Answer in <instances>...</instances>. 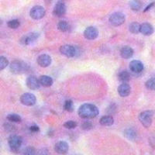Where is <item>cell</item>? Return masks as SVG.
I'll use <instances>...</instances> for the list:
<instances>
[{"instance_id":"obj_1","label":"cell","mask_w":155,"mask_h":155,"mask_svg":"<svg viewBox=\"0 0 155 155\" xmlns=\"http://www.w3.org/2000/svg\"><path fill=\"white\" fill-rule=\"evenodd\" d=\"M78 113L81 118L89 120V119L95 118L99 115V109L95 105L85 103L80 106Z\"/></svg>"},{"instance_id":"obj_2","label":"cell","mask_w":155,"mask_h":155,"mask_svg":"<svg viewBox=\"0 0 155 155\" xmlns=\"http://www.w3.org/2000/svg\"><path fill=\"white\" fill-rule=\"evenodd\" d=\"M30 67L26 62L23 61L16 60L11 62L10 65H9V69H10L11 72L13 74H19L26 73L29 70Z\"/></svg>"},{"instance_id":"obj_3","label":"cell","mask_w":155,"mask_h":155,"mask_svg":"<svg viewBox=\"0 0 155 155\" xmlns=\"http://www.w3.org/2000/svg\"><path fill=\"white\" fill-rule=\"evenodd\" d=\"M8 143H9L10 150L12 152H17L21 147L23 140H22L21 137L13 134V135H11L9 137V140H8Z\"/></svg>"},{"instance_id":"obj_4","label":"cell","mask_w":155,"mask_h":155,"mask_svg":"<svg viewBox=\"0 0 155 155\" xmlns=\"http://www.w3.org/2000/svg\"><path fill=\"white\" fill-rule=\"evenodd\" d=\"M153 113L150 110L142 112L139 115L140 122L145 128H148L151 126L152 121H153Z\"/></svg>"},{"instance_id":"obj_5","label":"cell","mask_w":155,"mask_h":155,"mask_svg":"<svg viewBox=\"0 0 155 155\" xmlns=\"http://www.w3.org/2000/svg\"><path fill=\"white\" fill-rule=\"evenodd\" d=\"M125 22V15L120 12L113 13L109 17V23L114 27H120Z\"/></svg>"},{"instance_id":"obj_6","label":"cell","mask_w":155,"mask_h":155,"mask_svg":"<svg viewBox=\"0 0 155 155\" xmlns=\"http://www.w3.org/2000/svg\"><path fill=\"white\" fill-rule=\"evenodd\" d=\"M20 102L24 106H32L35 105L36 102H37V98L34 94L30 93V92H27L24 93L20 96Z\"/></svg>"},{"instance_id":"obj_7","label":"cell","mask_w":155,"mask_h":155,"mask_svg":"<svg viewBox=\"0 0 155 155\" xmlns=\"http://www.w3.org/2000/svg\"><path fill=\"white\" fill-rule=\"evenodd\" d=\"M45 9L41 5H35L32 8L30 12V17L34 19H41L45 16Z\"/></svg>"},{"instance_id":"obj_8","label":"cell","mask_w":155,"mask_h":155,"mask_svg":"<svg viewBox=\"0 0 155 155\" xmlns=\"http://www.w3.org/2000/svg\"><path fill=\"white\" fill-rule=\"evenodd\" d=\"M60 52L62 55L67 58H73L76 55V49L74 46L71 45H63L60 48Z\"/></svg>"},{"instance_id":"obj_9","label":"cell","mask_w":155,"mask_h":155,"mask_svg":"<svg viewBox=\"0 0 155 155\" xmlns=\"http://www.w3.org/2000/svg\"><path fill=\"white\" fill-rule=\"evenodd\" d=\"M40 37V34L38 33H31L29 34L28 35L24 36L20 39V43L23 45H30L34 44L37 39Z\"/></svg>"},{"instance_id":"obj_10","label":"cell","mask_w":155,"mask_h":155,"mask_svg":"<svg viewBox=\"0 0 155 155\" xmlns=\"http://www.w3.org/2000/svg\"><path fill=\"white\" fill-rule=\"evenodd\" d=\"M66 10H67V8H66L64 2H62V1H59V2H57L54 8L53 13L55 16L61 17V16L65 14Z\"/></svg>"},{"instance_id":"obj_11","label":"cell","mask_w":155,"mask_h":155,"mask_svg":"<svg viewBox=\"0 0 155 155\" xmlns=\"http://www.w3.org/2000/svg\"><path fill=\"white\" fill-rule=\"evenodd\" d=\"M26 84H27V86L31 90H37L40 88V86H41L40 81H39L38 78L34 75L29 76L27 78Z\"/></svg>"},{"instance_id":"obj_12","label":"cell","mask_w":155,"mask_h":155,"mask_svg":"<svg viewBox=\"0 0 155 155\" xmlns=\"http://www.w3.org/2000/svg\"><path fill=\"white\" fill-rule=\"evenodd\" d=\"M99 36V30L95 27H88L84 31V37L88 40H95Z\"/></svg>"},{"instance_id":"obj_13","label":"cell","mask_w":155,"mask_h":155,"mask_svg":"<svg viewBox=\"0 0 155 155\" xmlns=\"http://www.w3.org/2000/svg\"><path fill=\"white\" fill-rule=\"evenodd\" d=\"M68 143L65 141H59V142L56 143L54 146V150L58 153H60V154L66 153L68 151Z\"/></svg>"},{"instance_id":"obj_14","label":"cell","mask_w":155,"mask_h":155,"mask_svg":"<svg viewBox=\"0 0 155 155\" xmlns=\"http://www.w3.org/2000/svg\"><path fill=\"white\" fill-rule=\"evenodd\" d=\"M37 64L42 68H47L51 64V58L48 54H41L37 58Z\"/></svg>"},{"instance_id":"obj_15","label":"cell","mask_w":155,"mask_h":155,"mask_svg":"<svg viewBox=\"0 0 155 155\" xmlns=\"http://www.w3.org/2000/svg\"><path fill=\"white\" fill-rule=\"evenodd\" d=\"M143 63L140 61L134 60L130 63V69L132 72L134 73H140L143 71Z\"/></svg>"},{"instance_id":"obj_16","label":"cell","mask_w":155,"mask_h":155,"mask_svg":"<svg viewBox=\"0 0 155 155\" xmlns=\"http://www.w3.org/2000/svg\"><path fill=\"white\" fill-rule=\"evenodd\" d=\"M117 90H118V93L120 96L124 98V97L129 96V95L130 94L131 88L129 85V84H127V82H123V84H121L118 87Z\"/></svg>"},{"instance_id":"obj_17","label":"cell","mask_w":155,"mask_h":155,"mask_svg":"<svg viewBox=\"0 0 155 155\" xmlns=\"http://www.w3.org/2000/svg\"><path fill=\"white\" fill-rule=\"evenodd\" d=\"M140 32L144 36H150L153 33V27L150 23H142L140 25Z\"/></svg>"},{"instance_id":"obj_18","label":"cell","mask_w":155,"mask_h":155,"mask_svg":"<svg viewBox=\"0 0 155 155\" xmlns=\"http://www.w3.org/2000/svg\"><path fill=\"white\" fill-rule=\"evenodd\" d=\"M134 51L133 50L132 48L128 46L124 47L120 50V55L124 59H129V58H131L134 55Z\"/></svg>"},{"instance_id":"obj_19","label":"cell","mask_w":155,"mask_h":155,"mask_svg":"<svg viewBox=\"0 0 155 155\" xmlns=\"http://www.w3.org/2000/svg\"><path fill=\"white\" fill-rule=\"evenodd\" d=\"M39 81L41 85L44 87H50L53 85V79L52 78L48 75H42L39 78Z\"/></svg>"},{"instance_id":"obj_20","label":"cell","mask_w":155,"mask_h":155,"mask_svg":"<svg viewBox=\"0 0 155 155\" xmlns=\"http://www.w3.org/2000/svg\"><path fill=\"white\" fill-rule=\"evenodd\" d=\"M124 136L129 140H135L137 134V131L134 129L128 128L124 131Z\"/></svg>"},{"instance_id":"obj_21","label":"cell","mask_w":155,"mask_h":155,"mask_svg":"<svg viewBox=\"0 0 155 155\" xmlns=\"http://www.w3.org/2000/svg\"><path fill=\"white\" fill-rule=\"evenodd\" d=\"M100 124L105 127H110L114 124V120L111 116H104L100 119Z\"/></svg>"},{"instance_id":"obj_22","label":"cell","mask_w":155,"mask_h":155,"mask_svg":"<svg viewBox=\"0 0 155 155\" xmlns=\"http://www.w3.org/2000/svg\"><path fill=\"white\" fill-rule=\"evenodd\" d=\"M130 6L131 9L134 11L140 10L143 6V2L141 0H130Z\"/></svg>"},{"instance_id":"obj_23","label":"cell","mask_w":155,"mask_h":155,"mask_svg":"<svg viewBox=\"0 0 155 155\" xmlns=\"http://www.w3.org/2000/svg\"><path fill=\"white\" fill-rule=\"evenodd\" d=\"M118 79L122 82H128L130 80V74L127 71H122L119 73Z\"/></svg>"},{"instance_id":"obj_24","label":"cell","mask_w":155,"mask_h":155,"mask_svg":"<svg viewBox=\"0 0 155 155\" xmlns=\"http://www.w3.org/2000/svg\"><path fill=\"white\" fill-rule=\"evenodd\" d=\"M129 30L132 34H137L138 33H140V24H139L137 22L130 23V26H129Z\"/></svg>"},{"instance_id":"obj_25","label":"cell","mask_w":155,"mask_h":155,"mask_svg":"<svg viewBox=\"0 0 155 155\" xmlns=\"http://www.w3.org/2000/svg\"><path fill=\"white\" fill-rule=\"evenodd\" d=\"M58 29L61 32H66L69 30V24L66 21H60L58 23Z\"/></svg>"},{"instance_id":"obj_26","label":"cell","mask_w":155,"mask_h":155,"mask_svg":"<svg viewBox=\"0 0 155 155\" xmlns=\"http://www.w3.org/2000/svg\"><path fill=\"white\" fill-rule=\"evenodd\" d=\"M64 108L66 111L69 112V113H72L74 111V103L71 100L65 101L64 104Z\"/></svg>"},{"instance_id":"obj_27","label":"cell","mask_w":155,"mask_h":155,"mask_svg":"<svg viewBox=\"0 0 155 155\" xmlns=\"http://www.w3.org/2000/svg\"><path fill=\"white\" fill-rule=\"evenodd\" d=\"M7 120L12 123H20L22 119L17 114H9L7 116Z\"/></svg>"},{"instance_id":"obj_28","label":"cell","mask_w":155,"mask_h":155,"mask_svg":"<svg viewBox=\"0 0 155 155\" xmlns=\"http://www.w3.org/2000/svg\"><path fill=\"white\" fill-rule=\"evenodd\" d=\"M9 65V61L5 57H0V71L3 70Z\"/></svg>"},{"instance_id":"obj_29","label":"cell","mask_w":155,"mask_h":155,"mask_svg":"<svg viewBox=\"0 0 155 155\" xmlns=\"http://www.w3.org/2000/svg\"><path fill=\"white\" fill-rule=\"evenodd\" d=\"M8 27L11 29H17L20 25V23L18 19H12L8 22Z\"/></svg>"},{"instance_id":"obj_30","label":"cell","mask_w":155,"mask_h":155,"mask_svg":"<svg viewBox=\"0 0 155 155\" xmlns=\"http://www.w3.org/2000/svg\"><path fill=\"white\" fill-rule=\"evenodd\" d=\"M145 85L148 89L155 90V78H150L148 81H147Z\"/></svg>"},{"instance_id":"obj_31","label":"cell","mask_w":155,"mask_h":155,"mask_svg":"<svg viewBox=\"0 0 155 155\" xmlns=\"http://www.w3.org/2000/svg\"><path fill=\"white\" fill-rule=\"evenodd\" d=\"M4 129H5V131L9 133H13L16 131V127L13 124H9V123L4 124Z\"/></svg>"},{"instance_id":"obj_32","label":"cell","mask_w":155,"mask_h":155,"mask_svg":"<svg viewBox=\"0 0 155 155\" xmlns=\"http://www.w3.org/2000/svg\"><path fill=\"white\" fill-rule=\"evenodd\" d=\"M77 126H78L77 123L74 121H72V120L68 121L64 124V127L67 129H74Z\"/></svg>"},{"instance_id":"obj_33","label":"cell","mask_w":155,"mask_h":155,"mask_svg":"<svg viewBox=\"0 0 155 155\" xmlns=\"http://www.w3.org/2000/svg\"><path fill=\"white\" fill-rule=\"evenodd\" d=\"M23 154H27V155L35 154L36 150L34 147H28L25 148L24 150H23Z\"/></svg>"},{"instance_id":"obj_34","label":"cell","mask_w":155,"mask_h":155,"mask_svg":"<svg viewBox=\"0 0 155 155\" xmlns=\"http://www.w3.org/2000/svg\"><path fill=\"white\" fill-rule=\"evenodd\" d=\"M92 127H93V126L90 122H85L81 124V129L85 130H89L92 129Z\"/></svg>"},{"instance_id":"obj_35","label":"cell","mask_w":155,"mask_h":155,"mask_svg":"<svg viewBox=\"0 0 155 155\" xmlns=\"http://www.w3.org/2000/svg\"><path fill=\"white\" fill-rule=\"evenodd\" d=\"M30 129V131L33 133H37L40 131V128H39L38 126H37V125L31 126Z\"/></svg>"},{"instance_id":"obj_36","label":"cell","mask_w":155,"mask_h":155,"mask_svg":"<svg viewBox=\"0 0 155 155\" xmlns=\"http://www.w3.org/2000/svg\"><path fill=\"white\" fill-rule=\"evenodd\" d=\"M153 5H154V2H151L150 5H148L145 8V9L143 10V12H147V11H148L150 9H151V7H152V6H153Z\"/></svg>"},{"instance_id":"obj_37","label":"cell","mask_w":155,"mask_h":155,"mask_svg":"<svg viewBox=\"0 0 155 155\" xmlns=\"http://www.w3.org/2000/svg\"><path fill=\"white\" fill-rule=\"evenodd\" d=\"M2 24V19H0V26Z\"/></svg>"}]
</instances>
